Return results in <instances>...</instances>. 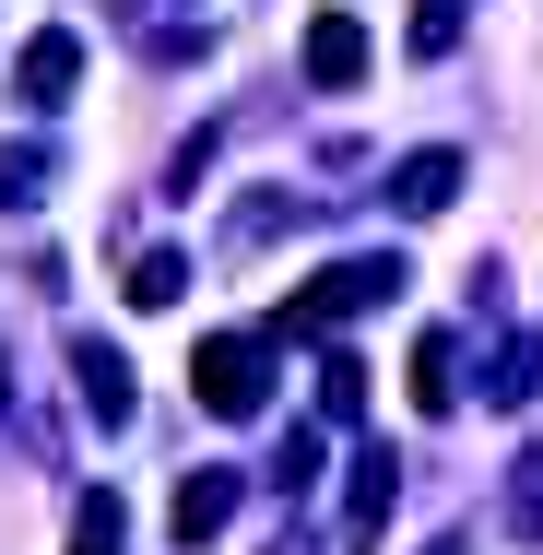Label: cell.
Returning <instances> with one entry per match:
<instances>
[{
    "instance_id": "1",
    "label": "cell",
    "mask_w": 543,
    "mask_h": 555,
    "mask_svg": "<svg viewBox=\"0 0 543 555\" xmlns=\"http://www.w3.org/2000/svg\"><path fill=\"white\" fill-rule=\"evenodd\" d=\"M402 284H414L402 260H331L320 284H308V296H284V320H272L260 343H320V332H342L354 308H390Z\"/></svg>"
},
{
    "instance_id": "2",
    "label": "cell",
    "mask_w": 543,
    "mask_h": 555,
    "mask_svg": "<svg viewBox=\"0 0 543 555\" xmlns=\"http://www.w3.org/2000/svg\"><path fill=\"white\" fill-rule=\"evenodd\" d=\"M190 390H202V414L248 426V414L272 402V343H260V332H214L202 354H190Z\"/></svg>"
},
{
    "instance_id": "3",
    "label": "cell",
    "mask_w": 543,
    "mask_h": 555,
    "mask_svg": "<svg viewBox=\"0 0 543 555\" xmlns=\"http://www.w3.org/2000/svg\"><path fill=\"white\" fill-rule=\"evenodd\" d=\"M72 390H83V414H95L107 438L142 414V390H130V354H118V343H95V332H72Z\"/></svg>"
},
{
    "instance_id": "4",
    "label": "cell",
    "mask_w": 543,
    "mask_h": 555,
    "mask_svg": "<svg viewBox=\"0 0 543 555\" xmlns=\"http://www.w3.org/2000/svg\"><path fill=\"white\" fill-rule=\"evenodd\" d=\"M236 496H248V473H236V461H202V473H178V508H166V520H178V544H214L224 520H236Z\"/></svg>"
},
{
    "instance_id": "5",
    "label": "cell",
    "mask_w": 543,
    "mask_h": 555,
    "mask_svg": "<svg viewBox=\"0 0 543 555\" xmlns=\"http://www.w3.org/2000/svg\"><path fill=\"white\" fill-rule=\"evenodd\" d=\"M72 83H83V36H24V60H12V95L24 107H72Z\"/></svg>"
},
{
    "instance_id": "6",
    "label": "cell",
    "mask_w": 543,
    "mask_h": 555,
    "mask_svg": "<svg viewBox=\"0 0 543 555\" xmlns=\"http://www.w3.org/2000/svg\"><path fill=\"white\" fill-rule=\"evenodd\" d=\"M402 508V449H354V496H342V544H378Z\"/></svg>"
},
{
    "instance_id": "7",
    "label": "cell",
    "mask_w": 543,
    "mask_h": 555,
    "mask_svg": "<svg viewBox=\"0 0 543 555\" xmlns=\"http://www.w3.org/2000/svg\"><path fill=\"white\" fill-rule=\"evenodd\" d=\"M449 202H461V154H449V142H426V154H402V166H390V214H449Z\"/></svg>"
},
{
    "instance_id": "8",
    "label": "cell",
    "mask_w": 543,
    "mask_h": 555,
    "mask_svg": "<svg viewBox=\"0 0 543 555\" xmlns=\"http://www.w3.org/2000/svg\"><path fill=\"white\" fill-rule=\"evenodd\" d=\"M308 83H320V95L366 83V24H354V12H320V24H308Z\"/></svg>"
},
{
    "instance_id": "9",
    "label": "cell",
    "mask_w": 543,
    "mask_h": 555,
    "mask_svg": "<svg viewBox=\"0 0 543 555\" xmlns=\"http://www.w3.org/2000/svg\"><path fill=\"white\" fill-rule=\"evenodd\" d=\"M402 390H414V414H449V402H461V332H426V343H414Z\"/></svg>"
},
{
    "instance_id": "10",
    "label": "cell",
    "mask_w": 543,
    "mask_h": 555,
    "mask_svg": "<svg viewBox=\"0 0 543 555\" xmlns=\"http://www.w3.org/2000/svg\"><path fill=\"white\" fill-rule=\"evenodd\" d=\"M532 390H543V343H532V332H508V343H496V378H484V402H496V414H520Z\"/></svg>"
},
{
    "instance_id": "11",
    "label": "cell",
    "mask_w": 543,
    "mask_h": 555,
    "mask_svg": "<svg viewBox=\"0 0 543 555\" xmlns=\"http://www.w3.org/2000/svg\"><path fill=\"white\" fill-rule=\"evenodd\" d=\"M366 414V366L354 354H320V426H354Z\"/></svg>"
},
{
    "instance_id": "12",
    "label": "cell",
    "mask_w": 543,
    "mask_h": 555,
    "mask_svg": "<svg viewBox=\"0 0 543 555\" xmlns=\"http://www.w3.org/2000/svg\"><path fill=\"white\" fill-rule=\"evenodd\" d=\"M508 532H520V544H543V449H520V461H508Z\"/></svg>"
},
{
    "instance_id": "13",
    "label": "cell",
    "mask_w": 543,
    "mask_h": 555,
    "mask_svg": "<svg viewBox=\"0 0 543 555\" xmlns=\"http://www.w3.org/2000/svg\"><path fill=\"white\" fill-rule=\"evenodd\" d=\"M178 296H190V260H178V248L130 260V308H178Z\"/></svg>"
},
{
    "instance_id": "14",
    "label": "cell",
    "mask_w": 543,
    "mask_h": 555,
    "mask_svg": "<svg viewBox=\"0 0 543 555\" xmlns=\"http://www.w3.org/2000/svg\"><path fill=\"white\" fill-rule=\"evenodd\" d=\"M118 520H130V508L95 485V496H83V520H72V555H118Z\"/></svg>"
},
{
    "instance_id": "15",
    "label": "cell",
    "mask_w": 543,
    "mask_h": 555,
    "mask_svg": "<svg viewBox=\"0 0 543 555\" xmlns=\"http://www.w3.org/2000/svg\"><path fill=\"white\" fill-rule=\"evenodd\" d=\"M48 190V142H0V202H36Z\"/></svg>"
},
{
    "instance_id": "16",
    "label": "cell",
    "mask_w": 543,
    "mask_h": 555,
    "mask_svg": "<svg viewBox=\"0 0 543 555\" xmlns=\"http://www.w3.org/2000/svg\"><path fill=\"white\" fill-rule=\"evenodd\" d=\"M272 485H284V496H308V485H320V426H284V461H272Z\"/></svg>"
},
{
    "instance_id": "17",
    "label": "cell",
    "mask_w": 543,
    "mask_h": 555,
    "mask_svg": "<svg viewBox=\"0 0 543 555\" xmlns=\"http://www.w3.org/2000/svg\"><path fill=\"white\" fill-rule=\"evenodd\" d=\"M449 48H461V0H426L414 12V60H449Z\"/></svg>"
},
{
    "instance_id": "18",
    "label": "cell",
    "mask_w": 543,
    "mask_h": 555,
    "mask_svg": "<svg viewBox=\"0 0 543 555\" xmlns=\"http://www.w3.org/2000/svg\"><path fill=\"white\" fill-rule=\"evenodd\" d=\"M0 414H12V366H0Z\"/></svg>"
}]
</instances>
